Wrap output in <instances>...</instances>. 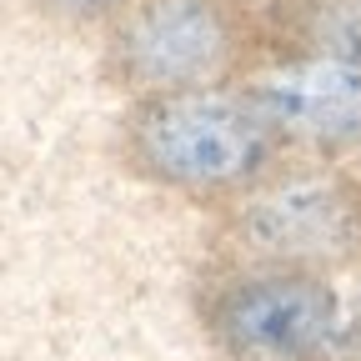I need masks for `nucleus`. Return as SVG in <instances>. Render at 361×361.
Returning a JSON list of instances; mask_svg holds the SVG:
<instances>
[{"mask_svg": "<svg viewBox=\"0 0 361 361\" xmlns=\"http://www.w3.org/2000/svg\"><path fill=\"white\" fill-rule=\"evenodd\" d=\"M246 101L266 116L281 146L341 156L361 146V66L336 56H291L256 71Z\"/></svg>", "mask_w": 361, "mask_h": 361, "instance_id": "nucleus-5", "label": "nucleus"}, {"mask_svg": "<svg viewBox=\"0 0 361 361\" xmlns=\"http://www.w3.org/2000/svg\"><path fill=\"white\" fill-rule=\"evenodd\" d=\"M276 130L246 90H171L130 101L116 130V156L130 176L196 201H241L276 171Z\"/></svg>", "mask_w": 361, "mask_h": 361, "instance_id": "nucleus-1", "label": "nucleus"}, {"mask_svg": "<svg viewBox=\"0 0 361 361\" xmlns=\"http://www.w3.org/2000/svg\"><path fill=\"white\" fill-rule=\"evenodd\" d=\"M226 241L246 266L336 271L361 256V180L326 166L271 171L226 216Z\"/></svg>", "mask_w": 361, "mask_h": 361, "instance_id": "nucleus-3", "label": "nucleus"}, {"mask_svg": "<svg viewBox=\"0 0 361 361\" xmlns=\"http://www.w3.org/2000/svg\"><path fill=\"white\" fill-rule=\"evenodd\" d=\"M276 25L296 56H336L361 66V0H276Z\"/></svg>", "mask_w": 361, "mask_h": 361, "instance_id": "nucleus-6", "label": "nucleus"}, {"mask_svg": "<svg viewBox=\"0 0 361 361\" xmlns=\"http://www.w3.org/2000/svg\"><path fill=\"white\" fill-rule=\"evenodd\" d=\"M40 16L66 20V25H85V20H116L130 0H30Z\"/></svg>", "mask_w": 361, "mask_h": 361, "instance_id": "nucleus-7", "label": "nucleus"}, {"mask_svg": "<svg viewBox=\"0 0 361 361\" xmlns=\"http://www.w3.org/2000/svg\"><path fill=\"white\" fill-rule=\"evenodd\" d=\"M201 331L221 361H322L341 306L322 271L231 266L196 296Z\"/></svg>", "mask_w": 361, "mask_h": 361, "instance_id": "nucleus-2", "label": "nucleus"}, {"mask_svg": "<svg viewBox=\"0 0 361 361\" xmlns=\"http://www.w3.org/2000/svg\"><path fill=\"white\" fill-rule=\"evenodd\" d=\"M236 56L241 25L231 0H130L111 20L101 75L141 101L216 85Z\"/></svg>", "mask_w": 361, "mask_h": 361, "instance_id": "nucleus-4", "label": "nucleus"}]
</instances>
